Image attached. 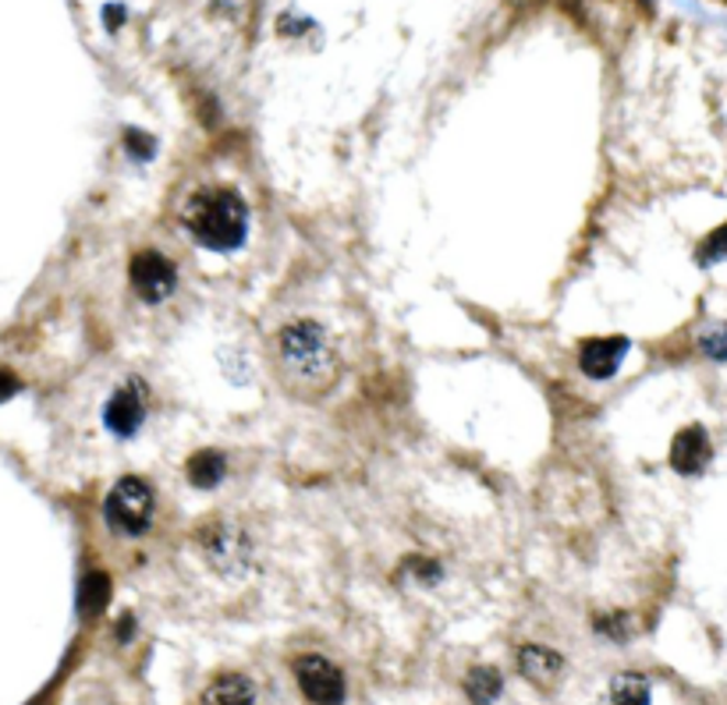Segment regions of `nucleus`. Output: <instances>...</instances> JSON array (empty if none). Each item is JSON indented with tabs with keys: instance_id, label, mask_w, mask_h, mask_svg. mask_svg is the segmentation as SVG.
<instances>
[{
	"instance_id": "3",
	"label": "nucleus",
	"mask_w": 727,
	"mask_h": 705,
	"mask_svg": "<svg viewBox=\"0 0 727 705\" xmlns=\"http://www.w3.org/2000/svg\"><path fill=\"white\" fill-rule=\"evenodd\" d=\"M156 515V496L153 486L139 475H124L118 478V486L107 493L103 500V518L110 525V532H118L124 539H139L150 532Z\"/></svg>"
},
{
	"instance_id": "8",
	"label": "nucleus",
	"mask_w": 727,
	"mask_h": 705,
	"mask_svg": "<svg viewBox=\"0 0 727 705\" xmlns=\"http://www.w3.org/2000/svg\"><path fill=\"white\" fill-rule=\"evenodd\" d=\"M709 458H714V447H709V437L703 426H685L671 443V469L678 475H703Z\"/></svg>"
},
{
	"instance_id": "19",
	"label": "nucleus",
	"mask_w": 727,
	"mask_h": 705,
	"mask_svg": "<svg viewBox=\"0 0 727 705\" xmlns=\"http://www.w3.org/2000/svg\"><path fill=\"white\" fill-rule=\"evenodd\" d=\"M596 631H599V635H607L610 642H621V638L631 635L628 617H625V614H604V617H596Z\"/></svg>"
},
{
	"instance_id": "4",
	"label": "nucleus",
	"mask_w": 727,
	"mask_h": 705,
	"mask_svg": "<svg viewBox=\"0 0 727 705\" xmlns=\"http://www.w3.org/2000/svg\"><path fill=\"white\" fill-rule=\"evenodd\" d=\"M202 553L220 574H242L252 564V539L234 521H210L199 528Z\"/></svg>"
},
{
	"instance_id": "5",
	"label": "nucleus",
	"mask_w": 727,
	"mask_h": 705,
	"mask_svg": "<svg viewBox=\"0 0 727 705\" xmlns=\"http://www.w3.org/2000/svg\"><path fill=\"white\" fill-rule=\"evenodd\" d=\"M129 277H132V291L146 301V306H161L164 298L174 295V287H178V266H174V260H167L164 252L142 249L132 255Z\"/></svg>"
},
{
	"instance_id": "20",
	"label": "nucleus",
	"mask_w": 727,
	"mask_h": 705,
	"mask_svg": "<svg viewBox=\"0 0 727 705\" xmlns=\"http://www.w3.org/2000/svg\"><path fill=\"white\" fill-rule=\"evenodd\" d=\"M19 390H22V379L14 376V373H8V368H0V405L11 400Z\"/></svg>"
},
{
	"instance_id": "6",
	"label": "nucleus",
	"mask_w": 727,
	"mask_h": 705,
	"mask_svg": "<svg viewBox=\"0 0 727 705\" xmlns=\"http://www.w3.org/2000/svg\"><path fill=\"white\" fill-rule=\"evenodd\" d=\"M295 681L312 705H341L344 702V674L327 656L306 652L291 663Z\"/></svg>"
},
{
	"instance_id": "10",
	"label": "nucleus",
	"mask_w": 727,
	"mask_h": 705,
	"mask_svg": "<svg viewBox=\"0 0 727 705\" xmlns=\"http://www.w3.org/2000/svg\"><path fill=\"white\" fill-rule=\"evenodd\" d=\"M518 674L540 687H550L564 674V656L547 649V646H521L518 649Z\"/></svg>"
},
{
	"instance_id": "14",
	"label": "nucleus",
	"mask_w": 727,
	"mask_h": 705,
	"mask_svg": "<svg viewBox=\"0 0 727 705\" xmlns=\"http://www.w3.org/2000/svg\"><path fill=\"white\" fill-rule=\"evenodd\" d=\"M504 692V681L494 667H472L465 674V695L472 705H494Z\"/></svg>"
},
{
	"instance_id": "18",
	"label": "nucleus",
	"mask_w": 727,
	"mask_h": 705,
	"mask_svg": "<svg viewBox=\"0 0 727 705\" xmlns=\"http://www.w3.org/2000/svg\"><path fill=\"white\" fill-rule=\"evenodd\" d=\"M124 150H129V156L139 159V164H146V159L156 156V142H153V135L129 128V132H124Z\"/></svg>"
},
{
	"instance_id": "11",
	"label": "nucleus",
	"mask_w": 727,
	"mask_h": 705,
	"mask_svg": "<svg viewBox=\"0 0 727 705\" xmlns=\"http://www.w3.org/2000/svg\"><path fill=\"white\" fill-rule=\"evenodd\" d=\"M653 702V687L636 670H625V674H614L599 695V705H650Z\"/></svg>"
},
{
	"instance_id": "7",
	"label": "nucleus",
	"mask_w": 727,
	"mask_h": 705,
	"mask_svg": "<svg viewBox=\"0 0 727 705\" xmlns=\"http://www.w3.org/2000/svg\"><path fill=\"white\" fill-rule=\"evenodd\" d=\"M146 411H150V397H146V383L129 379L110 394L107 408H103V426L114 432L118 440H132L135 432L146 426Z\"/></svg>"
},
{
	"instance_id": "13",
	"label": "nucleus",
	"mask_w": 727,
	"mask_h": 705,
	"mask_svg": "<svg viewBox=\"0 0 727 705\" xmlns=\"http://www.w3.org/2000/svg\"><path fill=\"white\" fill-rule=\"evenodd\" d=\"M185 475H188V483H192L196 489H213V486L224 483L228 458L220 454V451H213V447H207V451H196L192 458H188V464H185Z\"/></svg>"
},
{
	"instance_id": "21",
	"label": "nucleus",
	"mask_w": 727,
	"mask_h": 705,
	"mask_svg": "<svg viewBox=\"0 0 727 705\" xmlns=\"http://www.w3.org/2000/svg\"><path fill=\"white\" fill-rule=\"evenodd\" d=\"M103 22H107V29H118V25L124 22V8H121V4H110V8L103 11Z\"/></svg>"
},
{
	"instance_id": "9",
	"label": "nucleus",
	"mask_w": 727,
	"mask_h": 705,
	"mask_svg": "<svg viewBox=\"0 0 727 705\" xmlns=\"http://www.w3.org/2000/svg\"><path fill=\"white\" fill-rule=\"evenodd\" d=\"M625 355H628L625 338H593V341H582L579 348V368L590 379H610L621 368Z\"/></svg>"
},
{
	"instance_id": "15",
	"label": "nucleus",
	"mask_w": 727,
	"mask_h": 705,
	"mask_svg": "<svg viewBox=\"0 0 727 705\" xmlns=\"http://www.w3.org/2000/svg\"><path fill=\"white\" fill-rule=\"evenodd\" d=\"M107 603H110V579L103 571H89L82 585H78V614L97 617L107 610Z\"/></svg>"
},
{
	"instance_id": "12",
	"label": "nucleus",
	"mask_w": 727,
	"mask_h": 705,
	"mask_svg": "<svg viewBox=\"0 0 727 705\" xmlns=\"http://www.w3.org/2000/svg\"><path fill=\"white\" fill-rule=\"evenodd\" d=\"M199 705H256V684L245 674H224L202 692Z\"/></svg>"
},
{
	"instance_id": "2",
	"label": "nucleus",
	"mask_w": 727,
	"mask_h": 705,
	"mask_svg": "<svg viewBox=\"0 0 727 705\" xmlns=\"http://www.w3.org/2000/svg\"><path fill=\"white\" fill-rule=\"evenodd\" d=\"M181 223L207 252H239L249 238V206L234 188L210 185L185 199Z\"/></svg>"
},
{
	"instance_id": "22",
	"label": "nucleus",
	"mask_w": 727,
	"mask_h": 705,
	"mask_svg": "<svg viewBox=\"0 0 727 705\" xmlns=\"http://www.w3.org/2000/svg\"><path fill=\"white\" fill-rule=\"evenodd\" d=\"M118 638H121V642H129V638H132V614H124V617H121V624H118Z\"/></svg>"
},
{
	"instance_id": "1",
	"label": "nucleus",
	"mask_w": 727,
	"mask_h": 705,
	"mask_svg": "<svg viewBox=\"0 0 727 705\" xmlns=\"http://www.w3.org/2000/svg\"><path fill=\"white\" fill-rule=\"evenodd\" d=\"M274 365L284 387L298 397H320L338 379V355L327 330L312 319H295L277 333Z\"/></svg>"
},
{
	"instance_id": "17",
	"label": "nucleus",
	"mask_w": 727,
	"mask_h": 705,
	"mask_svg": "<svg viewBox=\"0 0 727 705\" xmlns=\"http://www.w3.org/2000/svg\"><path fill=\"white\" fill-rule=\"evenodd\" d=\"M700 351L709 362H727V323H709L700 330Z\"/></svg>"
},
{
	"instance_id": "16",
	"label": "nucleus",
	"mask_w": 727,
	"mask_h": 705,
	"mask_svg": "<svg viewBox=\"0 0 727 705\" xmlns=\"http://www.w3.org/2000/svg\"><path fill=\"white\" fill-rule=\"evenodd\" d=\"M724 260H727V223L717 231H709L700 242V252H695V263L700 266H717Z\"/></svg>"
}]
</instances>
